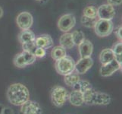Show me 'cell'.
Returning <instances> with one entry per match:
<instances>
[{"label": "cell", "mask_w": 122, "mask_h": 114, "mask_svg": "<svg viewBox=\"0 0 122 114\" xmlns=\"http://www.w3.org/2000/svg\"><path fill=\"white\" fill-rule=\"evenodd\" d=\"M92 88L91 84L86 80H80V81L76 83L73 86V89L75 91H79L82 92L83 94L84 92H86V91L90 90Z\"/></svg>", "instance_id": "44dd1931"}, {"label": "cell", "mask_w": 122, "mask_h": 114, "mask_svg": "<svg viewBox=\"0 0 122 114\" xmlns=\"http://www.w3.org/2000/svg\"><path fill=\"white\" fill-rule=\"evenodd\" d=\"M7 98L15 106H21L30 100V92L28 88L21 83H15L8 87Z\"/></svg>", "instance_id": "6da1fadb"}, {"label": "cell", "mask_w": 122, "mask_h": 114, "mask_svg": "<svg viewBox=\"0 0 122 114\" xmlns=\"http://www.w3.org/2000/svg\"><path fill=\"white\" fill-rule=\"evenodd\" d=\"M16 22L20 30L30 29L33 24V15L28 11H22L17 16Z\"/></svg>", "instance_id": "ba28073f"}, {"label": "cell", "mask_w": 122, "mask_h": 114, "mask_svg": "<svg viewBox=\"0 0 122 114\" xmlns=\"http://www.w3.org/2000/svg\"><path fill=\"white\" fill-rule=\"evenodd\" d=\"M58 27L62 32H69L76 24V18L73 14L63 15L58 21Z\"/></svg>", "instance_id": "52a82bcc"}, {"label": "cell", "mask_w": 122, "mask_h": 114, "mask_svg": "<svg viewBox=\"0 0 122 114\" xmlns=\"http://www.w3.org/2000/svg\"><path fill=\"white\" fill-rule=\"evenodd\" d=\"M115 55V60L121 65L122 64V43L117 42L112 48Z\"/></svg>", "instance_id": "7402d4cb"}, {"label": "cell", "mask_w": 122, "mask_h": 114, "mask_svg": "<svg viewBox=\"0 0 122 114\" xmlns=\"http://www.w3.org/2000/svg\"><path fill=\"white\" fill-rule=\"evenodd\" d=\"M84 103L90 105H102L106 106L111 103V97L108 94L91 89L83 93Z\"/></svg>", "instance_id": "7a4b0ae2"}, {"label": "cell", "mask_w": 122, "mask_h": 114, "mask_svg": "<svg viewBox=\"0 0 122 114\" xmlns=\"http://www.w3.org/2000/svg\"><path fill=\"white\" fill-rule=\"evenodd\" d=\"M55 68L58 74L65 76L74 71L75 62L72 57L66 55L65 56L56 62Z\"/></svg>", "instance_id": "3957f363"}, {"label": "cell", "mask_w": 122, "mask_h": 114, "mask_svg": "<svg viewBox=\"0 0 122 114\" xmlns=\"http://www.w3.org/2000/svg\"><path fill=\"white\" fill-rule=\"evenodd\" d=\"M69 93L62 86L56 85L51 90V100L52 103L57 107H61L68 98Z\"/></svg>", "instance_id": "277c9868"}, {"label": "cell", "mask_w": 122, "mask_h": 114, "mask_svg": "<svg viewBox=\"0 0 122 114\" xmlns=\"http://www.w3.org/2000/svg\"><path fill=\"white\" fill-rule=\"evenodd\" d=\"M97 20H98L97 18H89V17H86L83 15L81 17V22L83 27H85L86 28H93L96 22H97Z\"/></svg>", "instance_id": "cb8c5ba5"}, {"label": "cell", "mask_w": 122, "mask_h": 114, "mask_svg": "<svg viewBox=\"0 0 122 114\" xmlns=\"http://www.w3.org/2000/svg\"><path fill=\"white\" fill-rule=\"evenodd\" d=\"M36 48V46L35 44V42H29V43H23L22 44V49L23 51H26V52H30L33 53L35 49Z\"/></svg>", "instance_id": "484cf974"}, {"label": "cell", "mask_w": 122, "mask_h": 114, "mask_svg": "<svg viewBox=\"0 0 122 114\" xmlns=\"http://www.w3.org/2000/svg\"><path fill=\"white\" fill-rule=\"evenodd\" d=\"M71 35H72V39L74 43V45L78 46L85 40V34H84V33L82 31L75 30L71 33Z\"/></svg>", "instance_id": "603a6c76"}, {"label": "cell", "mask_w": 122, "mask_h": 114, "mask_svg": "<svg viewBox=\"0 0 122 114\" xmlns=\"http://www.w3.org/2000/svg\"><path fill=\"white\" fill-rule=\"evenodd\" d=\"M68 100L73 106L75 107H81L84 103L83 94L79 91L73 90V91H71L68 94Z\"/></svg>", "instance_id": "9a60e30c"}, {"label": "cell", "mask_w": 122, "mask_h": 114, "mask_svg": "<svg viewBox=\"0 0 122 114\" xmlns=\"http://www.w3.org/2000/svg\"><path fill=\"white\" fill-rule=\"evenodd\" d=\"M35 1H36V2H43V0H35Z\"/></svg>", "instance_id": "1f68e13d"}, {"label": "cell", "mask_w": 122, "mask_h": 114, "mask_svg": "<svg viewBox=\"0 0 122 114\" xmlns=\"http://www.w3.org/2000/svg\"><path fill=\"white\" fill-rule=\"evenodd\" d=\"M93 28L98 37H106L110 35L114 31V24L110 20L98 19Z\"/></svg>", "instance_id": "5b68a950"}, {"label": "cell", "mask_w": 122, "mask_h": 114, "mask_svg": "<svg viewBox=\"0 0 122 114\" xmlns=\"http://www.w3.org/2000/svg\"><path fill=\"white\" fill-rule=\"evenodd\" d=\"M18 37L20 43L23 44V43H29V42L35 41L36 35L30 29H27V30H21Z\"/></svg>", "instance_id": "2e32d148"}, {"label": "cell", "mask_w": 122, "mask_h": 114, "mask_svg": "<svg viewBox=\"0 0 122 114\" xmlns=\"http://www.w3.org/2000/svg\"><path fill=\"white\" fill-rule=\"evenodd\" d=\"M46 54V49L41 47H37L35 49L34 52H33V55L36 56V58H43Z\"/></svg>", "instance_id": "4316f807"}, {"label": "cell", "mask_w": 122, "mask_h": 114, "mask_svg": "<svg viewBox=\"0 0 122 114\" xmlns=\"http://www.w3.org/2000/svg\"><path fill=\"white\" fill-rule=\"evenodd\" d=\"M115 60V55L111 48H106L102 50L99 54V62L102 65L106 64Z\"/></svg>", "instance_id": "ac0fdd59"}, {"label": "cell", "mask_w": 122, "mask_h": 114, "mask_svg": "<svg viewBox=\"0 0 122 114\" xmlns=\"http://www.w3.org/2000/svg\"><path fill=\"white\" fill-rule=\"evenodd\" d=\"M35 44L37 47H41L43 49H49L53 46L54 42L52 37L49 34H41L36 37Z\"/></svg>", "instance_id": "5bb4252c"}, {"label": "cell", "mask_w": 122, "mask_h": 114, "mask_svg": "<svg viewBox=\"0 0 122 114\" xmlns=\"http://www.w3.org/2000/svg\"><path fill=\"white\" fill-rule=\"evenodd\" d=\"M78 51L81 58L91 57L93 52V44L89 40H84L78 45Z\"/></svg>", "instance_id": "4fadbf2b"}, {"label": "cell", "mask_w": 122, "mask_h": 114, "mask_svg": "<svg viewBox=\"0 0 122 114\" xmlns=\"http://www.w3.org/2000/svg\"><path fill=\"white\" fill-rule=\"evenodd\" d=\"M20 112L22 114H43V109L37 102L29 100L20 106Z\"/></svg>", "instance_id": "8fae6325"}, {"label": "cell", "mask_w": 122, "mask_h": 114, "mask_svg": "<svg viewBox=\"0 0 122 114\" xmlns=\"http://www.w3.org/2000/svg\"><path fill=\"white\" fill-rule=\"evenodd\" d=\"M93 63V60L91 57L81 58L77 62H75L74 71L79 75H83L92 68Z\"/></svg>", "instance_id": "30bf717a"}, {"label": "cell", "mask_w": 122, "mask_h": 114, "mask_svg": "<svg viewBox=\"0 0 122 114\" xmlns=\"http://www.w3.org/2000/svg\"><path fill=\"white\" fill-rule=\"evenodd\" d=\"M36 58L33 55V53L30 52L22 51L21 53H18L14 57L13 62L16 67L22 69L25 68L27 65H32L33 63L36 62Z\"/></svg>", "instance_id": "8992f818"}, {"label": "cell", "mask_w": 122, "mask_h": 114, "mask_svg": "<svg viewBox=\"0 0 122 114\" xmlns=\"http://www.w3.org/2000/svg\"><path fill=\"white\" fill-rule=\"evenodd\" d=\"M59 43L60 46L62 47H64L65 49H72L74 45V43L72 39V35L71 33H65L64 34H62L59 38Z\"/></svg>", "instance_id": "e0dca14e"}, {"label": "cell", "mask_w": 122, "mask_h": 114, "mask_svg": "<svg viewBox=\"0 0 122 114\" xmlns=\"http://www.w3.org/2000/svg\"><path fill=\"white\" fill-rule=\"evenodd\" d=\"M121 30H122V27L121 25H120V26L117 27L115 30V33L116 37L118 38L119 40H121V38H122V35H121Z\"/></svg>", "instance_id": "f1b7e54d"}, {"label": "cell", "mask_w": 122, "mask_h": 114, "mask_svg": "<svg viewBox=\"0 0 122 114\" xmlns=\"http://www.w3.org/2000/svg\"><path fill=\"white\" fill-rule=\"evenodd\" d=\"M81 78H80L79 74H77L76 71H73L72 73H71L69 75H65L64 78V82L65 83L66 85H68L69 87H73L76 83H77Z\"/></svg>", "instance_id": "ffe728a7"}, {"label": "cell", "mask_w": 122, "mask_h": 114, "mask_svg": "<svg viewBox=\"0 0 122 114\" xmlns=\"http://www.w3.org/2000/svg\"><path fill=\"white\" fill-rule=\"evenodd\" d=\"M115 15V9L114 6L109 4H103L97 8V18L102 20L112 21Z\"/></svg>", "instance_id": "9c48e42d"}, {"label": "cell", "mask_w": 122, "mask_h": 114, "mask_svg": "<svg viewBox=\"0 0 122 114\" xmlns=\"http://www.w3.org/2000/svg\"><path fill=\"white\" fill-rule=\"evenodd\" d=\"M3 15H4V11H3V9H2V8L1 6H0V19H1V18H2Z\"/></svg>", "instance_id": "4dcf8cb0"}, {"label": "cell", "mask_w": 122, "mask_h": 114, "mask_svg": "<svg viewBox=\"0 0 122 114\" xmlns=\"http://www.w3.org/2000/svg\"><path fill=\"white\" fill-rule=\"evenodd\" d=\"M2 114H14V112L10 107H4Z\"/></svg>", "instance_id": "f546056e"}, {"label": "cell", "mask_w": 122, "mask_h": 114, "mask_svg": "<svg viewBox=\"0 0 122 114\" xmlns=\"http://www.w3.org/2000/svg\"><path fill=\"white\" fill-rule=\"evenodd\" d=\"M66 55H67L66 49L60 45L54 46L51 51V56L53 60L56 61L63 58L64 56H65Z\"/></svg>", "instance_id": "d6986e66"}, {"label": "cell", "mask_w": 122, "mask_h": 114, "mask_svg": "<svg viewBox=\"0 0 122 114\" xmlns=\"http://www.w3.org/2000/svg\"><path fill=\"white\" fill-rule=\"evenodd\" d=\"M107 2L112 6H119L121 5L122 0H107Z\"/></svg>", "instance_id": "83f0119b"}, {"label": "cell", "mask_w": 122, "mask_h": 114, "mask_svg": "<svg viewBox=\"0 0 122 114\" xmlns=\"http://www.w3.org/2000/svg\"><path fill=\"white\" fill-rule=\"evenodd\" d=\"M83 15L86 17H89V18H97V8L92 5L86 6L83 9Z\"/></svg>", "instance_id": "d4e9b609"}, {"label": "cell", "mask_w": 122, "mask_h": 114, "mask_svg": "<svg viewBox=\"0 0 122 114\" xmlns=\"http://www.w3.org/2000/svg\"><path fill=\"white\" fill-rule=\"evenodd\" d=\"M121 69V65L117 62L115 60H112V62L104 64L101 66L99 69V73L102 77H109L112 75L117 71Z\"/></svg>", "instance_id": "7c38bea8"}]
</instances>
